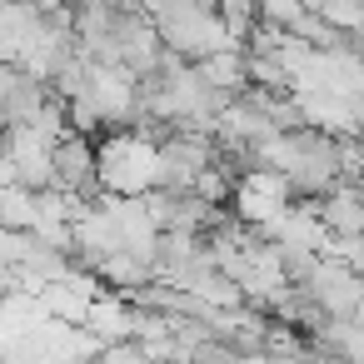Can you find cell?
<instances>
[{
  "mask_svg": "<svg viewBox=\"0 0 364 364\" xmlns=\"http://www.w3.org/2000/svg\"><path fill=\"white\" fill-rule=\"evenodd\" d=\"M140 11L150 16L155 36H160V50L200 65L220 50H230V31L220 26V16L210 6H185V0H140Z\"/></svg>",
  "mask_w": 364,
  "mask_h": 364,
  "instance_id": "cell-1",
  "label": "cell"
},
{
  "mask_svg": "<svg viewBox=\"0 0 364 364\" xmlns=\"http://www.w3.org/2000/svg\"><path fill=\"white\" fill-rule=\"evenodd\" d=\"M50 175H55V190L80 195V200H95L100 195V180H95V140L65 130L50 145Z\"/></svg>",
  "mask_w": 364,
  "mask_h": 364,
  "instance_id": "cell-2",
  "label": "cell"
},
{
  "mask_svg": "<svg viewBox=\"0 0 364 364\" xmlns=\"http://www.w3.org/2000/svg\"><path fill=\"white\" fill-rule=\"evenodd\" d=\"M304 294H309L329 319H359V299H364L359 274H354V269H344V264H339V259H329V255H319V264H314V274H309Z\"/></svg>",
  "mask_w": 364,
  "mask_h": 364,
  "instance_id": "cell-3",
  "label": "cell"
},
{
  "mask_svg": "<svg viewBox=\"0 0 364 364\" xmlns=\"http://www.w3.org/2000/svg\"><path fill=\"white\" fill-rule=\"evenodd\" d=\"M264 334H269V314H264L259 304L215 309V319H210V339L225 344L235 359H245V354H264Z\"/></svg>",
  "mask_w": 364,
  "mask_h": 364,
  "instance_id": "cell-4",
  "label": "cell"
},
{
  "mask_svg": "<svg viewBox=\"0 0 364 364\" xmlns=\"http://www.w3.org/2000/svg\"><path fill=\"white\" fill-rule=\"evenodd\" d=\"M85 329H90L100 344L125 339V334H130V309L120 304V294H100V299H90V309H85Z\"/></svg>",
  "mask_w": 364,
  "mask_h": 364,
  "instance_id": "cell-5",
  "label": "cell"
},
{
  "mask_svg": "<svg viewBox=\"0 0 364 364\" xmlns=\"http://www.w3.org/2000/svg\"><path fill=\"white\" fill-rule=\"evenodd\" d=\"M195 70H200L205 85H215V90H225V95H240V90L250 85V80H245V50H240V46H230V50L200 60Z\"/></svg>",
  "mask_w": 364,
  "mask_h": 364,
  "instance_id": "cell-6",
  "label": "cell"
},
{
  "mask_svg": "<svg viewBox=\"0 0 364 364\" xmlns=\"http://www.w3.org/2000/svg\"><path fill=\"white\" fill-rule=\"evenodd\" d=\"M36 210H31V190L21 185H0V230H31Z\"/></svg>",
  "mask_w": 364,
  "mask_h": 364,
  "instance_id": "cell-7",
  "label": "cell"
}]
</instances>
